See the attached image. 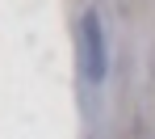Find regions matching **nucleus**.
<instances>
[{"mask_svg":"<svg viewBox=\"0 0 155 139\" xmlns=\"http://www.w3.org/2000/svg\"><path fill=\"white\" fill-rule=\"evenodd\" d=\"M84 76L92 84L105 80V72H109V63H105V34H101V21H97V13H84Z\"/></svg>","mask_w":155,"mask_h":139,"instance_id":"nucleus-1","label":"nucleus"}]
</instances>
